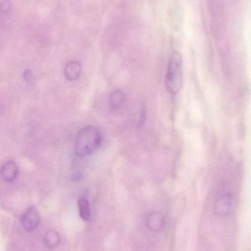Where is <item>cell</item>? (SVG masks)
Masks as SVG:
<instances>
[{"label": "cell", "instance_id": "4fadbf2b", "mask_svg": "<svg viewBox=\"0 0 251 251\" xmlns=\"http://www.w3.org/2000/svg\"><path fill=\"white\" fill-rule=\"evenodd\" d=\"M145 122V111L143 110L140 115L139 120L138 126L142 127Z\"/></svg>", "mask_w": 251, "mask_h": 251}, {"label": "cell", "instance_id": "5b68a950", "mask_svg": "<svg viewBox=\"0 0 251 251\" xmlns=\"http://www.w3.org/2000/svg\"><path fill=\"white\" fill-rule=\"evenodd\" d=\"M1 176L6 182H13L19 175V168L13 161H8L1 168Z\"/></svg>", "mask_w": 251, "mask_h": 251}, {"label": "cell", "instance_id": "ba28073f", "mask_svg": "<svg viewBox=\"0 0 251 251\" xmlns=\"http://www.w3.org/2000/svg\"><path fill=\"white\" fill-rule=\"evenodd\" d=\"M149 229L153 231H159L164 225L163 215L161 212H155L149 215L147 221Z\"/></svg>", "mask_w": 251, "mask_h": 251}, {"label": "cell", "instance_id": "52a82bcc", "mask_svg": "<svg viewBox=\"0 0 251 251\" xmlns=\"http://www.w3.org/2000/svg\"><path fill=\"white\" fill-rule=\"evenodd\" d=\"M126 101V94L122 90L112 91L109 97V104L113 109H119L123 106Z\"/></svg>", "mask_w": 251, "mask_h": 251}, {"label": "cell", "instance_id": "7a4b0ae2", "mask_svg": "<svg viewBox=\"0 0 251 251\" xmlns=\"http://www.w3.org/2000/svg\"><path fill=\"white\" fill-rule=\"evenodd\" d=\"M183 84L182 58L175 51L171 54L165 77V86L170 94L175 95L181 89Z\"/></svg>", "mask_w": 251, "mask_h": 251}, {"label": "cell", "instance_id": "8992f818", "mask_svg": "<svg viewBox=\"0 0 251 251\" xmlns=\"http://www.w3.org/2000/svg\"><path fill=\"white\" fill-rule=\"evenodd\" d=\"M81 69L82 67L79 62H69L64 69L65 78L69 81L76 80L81 76Z\"/></svg>", "mask_w": 251, "mask_h": 251}, {"label": "cell", "instance_id": "8fae6325", "mask_svg": "<svg viewBox=\"0 0 251 251\" xmlns=\"http://www.w3.org/2000/svg\"><path fill=\"white\" fill-rule=\"evenodd\" d=\"M11 6L12 4L10 0H2L0 2V11L4 13H8L10 8H11Z\"/></svg>", "mask_w": 251, "mask_h": 251}, {"label": "cell", "instance_id": "7c38bea8", "mask_svg": "<svg viewBox=\"0 0 251 251\" xmlns=\"http://www.w3.org/2000/svg\"><path fill=\"white\" fill-rule=\"evenodd\" d=\"M24 80L26 82H29L33 78V73L30 69H27L23 74Z\"/></svg>", "mask_w": 251, "mask_h": 251}, {"label": "cell", "instance_id": "30bf717a", "mask_svg": "<svg viewBox=\"0 0 251 251\" xmlns=\"http://www.w3.org/2000/svg\"><path fill=\"white\" fill-rule=\"evenodd\" d=\"M60 236L57 231L50 230L46 233L44 237V243L49 249H54L57 247L60 243Z\"/></svg>", "mask_w": 251, "mask_h": 251}, {"label": "cell", "instance_id": "3957f363", "mask_svg": "<svg viewBox=\"0 0 251 251\" xmlns=\"http://www.w3.org/2000/svg\"><path fill=\"white\" fill-rule=\"evenodd\" d=\"M22 223L26 231H34L40 224V215L38 211L33 207L27 209L22 216Z\"/></svg>", "mask_w": 251, "mask_h": 251}, {"label": "cell", "instance_id": "9c48e42d", "mask_svg": "<svg viewBox=\"0 0 251 251\" xmlns=\"http://www.w3.org/2000/svg\"><path fill=\"white\" fill-rule=\"evenodd\" d=\"M78 209L80 216L84 221H89L91 218V210H90L89 202L86 198H81L78 200Z\"/></svg>", "mask_w": 251, "mask_h": 251}, {"label": "cell", "instance_id": "277c9868", "mask_svg": "<svg viewBox=\"0 0 251 251\" xmlns=\"http://www.w3.org/2000/svg\"><path fill=\"white\" fill-rule=\"evenodd\" d=\"M232 204V196L229 193L222 195L217 201L215 206V215L219 217L225 216L229 212Z\"/></svg>", "mask_w": 251, "mask_h": 251}, {"label": "cell", "instance_id": "6da1fadb", "mask_svg": "<svg viewBox=\"0 0 251 251\" xmlns=\"http://www.w3.org/2000/svg\"><path fill=\"white\" fill-rule=\"evenodd\" d=\"M101 134L96 127L88 126L78 132L75 140V151L78 157L91 154L101 143Z\"/></svg>", "mask_w": 251, "mask_h": 251}]
</instances>
